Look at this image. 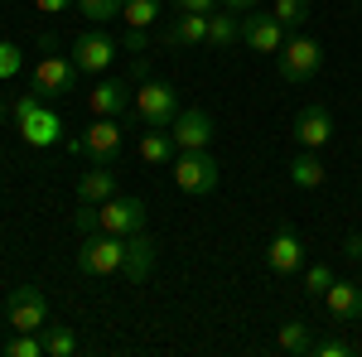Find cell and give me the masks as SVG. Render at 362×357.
Instances as JSON below:
<instances>
[{
  "label": "cell",
  "mask_w": 362,
  "mask_h": 357,
  "mask_svg": "<svg viewBox=\"0 0 362 357\" xmlns=\"http://www.w3.org/2000/svg\"><path fill=\"white\" fill-rule=\"evenodd\" d=\"M174 184H179V193H194V198L213 193L218 189V160L208 150H179L174 155Z\"/></svg>",
  "instance_id": "5b68a950"
},
{
  "label": "cell",
  "mask_w": 362,
  "mask_h": 357,
  "mask_svg": "<svg viewBox=\"0 0 362 357\" xmlns=\"http://www.w3.org/2000/svg\"><path fill=\"white\" fill-rule=\"evenodd\" d=\"M324 309L334 314L338 324H358L362 319V285L358 280H334L324 290Z\"/></svg>",
  "instance_id": "9a60e30c"
},
{
  "label": "cell",
  "mask_w": 362,
  "mask_h": 357,
  "mask_svg": "<svg viewBox=\"0 0 362 357\" xmlns=\"http://www.w3.org/2000/svg\"><path fill=\"white\" fill-rule=\"evenodd\" d=\"M5 319H10L15 333H39L49 324V300H44V290H39V285H15L10 300H5Z\"/></svg>",
  "instance_id": "8992f818"
},
{
  "label": "cell",
  "mask_w": 362,
  "mask_h": 357,
  "mask_svg": "<svg viewBox=\"0 0 362 357\" xmlns=\"http://www.w3.org/2000/svg\"><path fill=\"white\" fill-rule=\"evenodd\" d=\"M334 280H338V275L329 271L324 261H319V266H309V271H305V295H309V300H324V290H329Z\"/></svg>",
  "instance_id": "4316f807"
},
{
  "label": "cell",
  "mask_w": 362,
  "mask_h": 357,
  "mask_svg": "<svg viewBox=\"0 0 362 357\" xmlns=\"http://www.w3.org/2000/svg\"><path fill=\"white\" fill-rule=\"evenodd\" d=\"M295 140H300L305 150H324V145L334 140V116H329L324 102L300 107V116H295Z\"/></svg>",
  "instance_id": "7c38bea8"
},
{
  "label": "cell",
  "mask_w": 362,
  "mask_h": 357,
  "mask_svg": "<svg viewBox=\"0 0 362 357\" xmlns=\"http://www.w3.org/2000/svg\"><path fill=\"white\" fill-rule=\"evenodd\" d=\"M78 63L63 54H44L39 58V68H34V92L44 97V102H58V97H68V92H78Z\"/></svg>",
  "instance_id": "52a82bcc"
},
{
  "label": "cell",
  "mask_w": 362,
  "mask_h": 357,
  "mask_svg": "<svg viewBox=\"0 0 362 357\" xmlns=\"http://www.w3.org/2000/svg\"><path fill=\"white\" fill-rule=\"evenodd\" d=\"M78 5H83V15L92 20V25H102V20L121 15V5H126V0H78Z\"/></svg>",
  "instance_id": "f546056e"
},
{
  "label": "cell",
  "mask_w": 362,
  "mask_h": 357,
  "mask_svg": "<svg viewBox=\"0 0 362 357\" xmlns=\"http://www.w3.org/2000/svg\"><path fill=\"white\" fill-rule=\"evenodd\" d=\"M150 271H155V242H150L145 232L126 237V266H121V275H126L131 285H145Z\"/></svg>",
  "instance_id": "ac0fdd59"
},
{
  "label": "cell",
  "mask_w": 362,
  "mask_h": 357,
  "mask_svg": "<svg viewBox=\"0 0 362 357\" xmlns=\"http://www.w3.org/2000/svg\"><path fill=\"white\" fill-rule=\"evenodd\" d=\"M15 126H20V136H25L34 150H44V145H58V140H63V121L54 116V107H49L39 92H25V97L15 102Z\"/></svg>",
  "instance_id": "6da1fadb"
},
{
  "label": "cell",
  "mask_w": 362,
  "mask_h": 357,
  "mask_svg": "<svg viewBox=\"0 0 362 357\" xmlns=\"http://www.w3.org/2000/svg\"><path fill=\"white\" fill-rule=\"evenodd\" d=\"M208 44H213V49H232V44H242V15H232V10L218 15V10H213V15H208Z\"/></svg>",
  "instance_id": "44dd1931"
},
{
  "label": "cell",
  "mask_w": 362,
  "mask_h": 357,
  "mask_svg": "<svg viewBox=\"0 0 362 357\" xmlns=\"http://www.w3.org/2000/svg\"><path fill=\"white\" fill-rule=\"evenodd\" d=\"M131 107H136V121L145 126V131H169L174 116L184 111L174 87H169V83H150V78L136 87V102H131Z\"/></svg>",
  "instance_id": "3957f363"
},
{
  "label": "cell",
  "mask_w": 362,
  "mask_h": 357,
  "mask_svg": "<svg viewBox=\"0 0 362 357\" xmlns=\"http://www.w3.org/2000/svg\"><path fill=\"white\" fill-rule=\"evenodd\" d=\"M97 232H116V237H136L145 232V203L140 198H107L97 203Z\"/></svg>",
  "instance_id": "9c48e42d"
},
{
  "label": "cell",
  "mask_w": 362,
  "mask_h": 357,
  "mask_svg": "<svg viewBox=\"0 0 362 357\" xmlns=\"http://www.w3.org/2000/svg\"><path fill=\"white\" fill-rule=\"evenodd\" d=\"M218 5H223V10H232V15H247V10H256L261 0H218Z\"/></svg>",
  "instance_id": "e575fe53"
},
{
  "label": "cell",
  "mask_w": 362,
  "mask_h": 357,
  "mask_svg": "<svg viewBox=\"0 0 362 357\" xmlns=\"http://www.w3.org/2000/svg\"><path fill=\"white\" fill-rule=\"evenodd\" d=\"M343 256H348V261H362V237H358V232L343 242Z\"/></svg>",
  "instance_id": "d590c367"
},
{
  "label": "cell",
  "mask_w": 362,
  "mask_h": 357,
  "mask_svg": "<svg viewBox=\"0 0 362 357\" xmlns=\"http://www.w3.org/2000/svg\"><path fill=\"white\" fill-rule=\"evenodd\" d=\"M39 5V15H63L68 5H78V0H34Z\"/></svg>",
  "instance_id": "836d02e7"
},
{
  "label": "cell",
  "mask_w": 362,
  "mask_h": 357,
  "mask_svg": "<svg viewBox=\"0 0 362 357\" xmlns=\"http://www.w3.org/2000/svg\"><path fill=\"white\" fill-rule=\"evenodd\" d=\"M285 174H290V184L295 189H324V160H319V150H300L290 165H285Z\"/></svg>",
  "instance_id": "d6986e66"
},
{
  "label": "cell",
  "mask_w": 362,
  "mask_h": 357,
  "mask_svg": "<svg viewBox=\"0 0 362 357\" xmlns=\"http://www.w3.org/2000/svg\"><path fill=\"white\" fill-rule=\"evenodd\" d=\"M107 198H116V174H112V165L87 169L83 179H78V203H107Z\"/></svg>",
  "instance_id": "ffe728a7"
},
{
  "label": "cell",
  "mask_w": 362,
  "mask_h": 357,
  "mask_svg": "<svg viewBox=\"0 0 362 357\" xmlns=\"http://www.w3.org/2000/svg\"><path fill=\"white\" fill-rule=\"evenodd\" d=\"M213 136H218V131H213V116H208V111H198V107L179 111V116H174V126H169L174 150H208Z\"/></svg>",
  "instance_id": "8fae6325"
},
{
  "label": "cell",
  "mask_w": 362,
  "mask_h": 357,
  "mask_svg": "<svg viewBox=\"0 0 362 357\" xmlns=\"http://www.w3.org/2000/svg\"><path fill=\"white\" fill-rule=\"evenodd\" d=\"M87 107H92V116H121V111L131 107V83H121V78L97 83L87 92Z\"/></svg>",
  "instance_id": "e0dca14e"
},
{
  "label": "cell",
  "mask_w": 362,
  "mask_h": 357,
  "mask_svg": "<svg viewBox=\"0 0 362 357\" xmlns=\"http://www.w3.org/2000/svg\"><path fill=\"white\" fill-rule=\"evenodd\" d=\"M358 285H362V261H358Z\"/></svg>",
  "instance_id": "8d00e7d4"
},
{
  "label": "cell",
  "mask_w": 362,
  "mask_h": 357,
  "mask_svg": "<svg viewBox=\"0 0 362 357\" xmlns=\"http://www.w3.org/2000/svg\"><path fill=\"white\" fill-rule=\"evenodd\" d=\"M271 15H276L285 29H300L309 20V0H276V5H271Z\"/></svg>",
  "instance_id": "484cf974"
},
{
  "label": "cell",
  "mask_w": 362,
  "mask_h": 357,
  "mask_svg": "<svg viewBox=\"0 0 362 357\" xmlns=\"http://www.w3.org/2000/svg\"><path fill=\"white\" fill-rule=\"evenodd\" d=\"M73 150L92 155V165H116V150H121V121H116V116H92V126L73 140Z\"/></svg>",
  "instance_id": "ba28073f"
},
{
  "label": "cell",
  "mask_w": 362,
  "mask_h": 357,
  "mask_svg": "<svg viewBox=\"0 0 362 357\" xmlns=\"http://www.w3.org/2000/svg\"><path fill=\"white\" fill-rule=\"evenodd\" d=\"M266 266L276 275H295L305 271V242L290 232V227H280L276 237H271V247H266Z\"/></svg>",
  "instance_id": "5bb4252c"
},
{
  "label": "cell",
  "mask_w": 362,
  "mask_h": 357,
  "mask_svg": "<svg viewBox=\"0 0 362 357\" xmlns=\"http://www.w3.org/2000/svg\"><path fill=\"white\" fill-rule=\"evenodd\" d=\"M126 266V237L116 232H87L78 247V271L83 275H121Z\"/></svg>",
  "instance_id": "277c9868"
},
{
  "label": "cell",
  "mask_w": 362,
  "mask_h": 357,
  "mask_svg": "<svg viewBox=\"0 0 362 357\" xmlns=\"http://www.w3.org/2000/svg\"><path fill=\"white\" fill-rule=\"evenodd\" d=\"M121 15H126V25H131V29H150V25H155V15H160V0H126Z\"/></svg>",
  "instance_id": "d4e9b609"
},
{
  "label": "cell",
  "mask_w": 362,
  "mask_h": 357,
  "mask_svg": "<svg viewBox=\"0 0 362 357\" xmlns=\"http://www.w3.org/2000/svg\"><path fill=\"white\" fill-rule=\"evenodd\" d=\"M39 338H44V357H73L78 353V333L63 329V324H44Z\"/></svg>",
  "instance_id": "603a6c76"
},
{
  "label": "cell",
  "mask_w": 362,
  "mask_h": 357,
  "mask_svg": "<svg viewBox=\"0 0 362 357\" xmlns=\"http://www.w3.org/2000/svg\"><path fill=\"white\" fill-rule=\"evenodd\" d=\"M319 68H324V44L309 34H290L276 49V73L285 83H314Z\"/></svg>",
  "instance_id": "7a4b0ae2"
},
{
  "label": "cell",
  "mask_w": 362,
  "mask_h": 357,
  "mask_svg": "<svg viewBox=\"0 0 362 357\" xmlns=\"http://www.w3.org/2000/svg\"><path fill=\"white\" fill-rule=\"evenodd\" d=\"M179 5V15H213L218 10V0H174Z\"/></svg>",
  "instance_id": "1f68e13d"
},
{
  "label": "cell",
  "mask_w": 362,
  "mask_h": 357,
  "mask_svg": "<svg viewBox=\"0 0 362 357\" xmlns=\"http://www.w3.org/2000/svg\"><path fill=\"white\" fill-rule=\"evenodd\" d=\"M179 150H174V140H169V131H145L140 136V160L145 165H169Z\"/></svg>",
  "instance_id": "cb8c5ba5"
},
{
  "label": "cell",
  "mask_w": 362,
  "mask_h": 357,
  "mask_svg": "<svg viewBox=\"0 0 362 357\" xmlns=\"http://www.w3.org/2000/svg\"><path fill=\"white\" fill-rule=\"evenodd\" d=\"M121 44H126L131 54H145V44H150V34H145V29H131V25H126V39H121Z\"/></svg>",
  "instance_id": "d6a6232c"
},
{
  "label": "cell",
  "mask_w": 362,
  "mask_h": 357,
  "mask_svg": "<svg viewBox=\"0 0 362 357\" xmlns=\"http://www.w3.org/2000/svg\"><path fill=\"white\" fill-rule=\"evenodd\" d=\"M15 73H20V49L10 39H0V83H10Z\"/></svg>",
  "instance_id": "4dcf8cb0"
},
{
  "label": "cell",
  "mask_w": 362,
  "mask_h": 357,
  "mask_svg": "<svg viewBox=\"0 0 362 357\" xmlns=\"http://www.w3.org/2000/svg\"><path fill=\"white\" fill-rule=\"evenodd\" d=\"M358 150H362V140H358Z\"/></svg>",
  "instance_id": "74e56055"
},
{
  "label": "cell",
  "mask_w": 362,
  "mask_h": 357,
  "mask_svg": "<svg viewBox=\"0 0 362 357\" xmlns=\"http://www.w3.org/2000/svg\"><path fill=\"white\" fill-rule=\"evenodd\" d=\"M242 39H247V49H256V54H276L280 44H285V25H280L276 15L247 10L242 15Z\"/></svg>",
  "instance_id": "4fadbf2b"
},
{
  "label": "cell",
  "mask_w": 362,
  "mask_h": 357,
  "mask_svg": "<svg viewBox=\"0 0 362 357\" xmlns=\"http://www.w3.org/2000/svg\"><path fill=\"white\" fill-rule=\"evenodd\" d=\"M280 353H295V357H309L314 348V329H309L305 319H290V324H280Z\"/></svg>",
  "instance_id": "7402d4cb"
},
{
  "label": "cell",
  "mask_w": 362,
  "mask_h": 357,
  "mask_svg": "<svg viewBox=\"0 0 362 357\" xmlns=\"http://www.w3.org/2000/svg\"><path fill=\"white\" fill-rule=\"evenodd\" d=\"M5 353L10 357H44V338H39V333H10Z\"/></svg>",
  "instance_id": "83f0119b"
},
{
  "label": "cell",
  "mask_w": 362,
  "mask_h": 357,
  "mask_svg": "<svg viewBox=\"0 0 362 357\" xmlns=\"http://www.w3.org/2000/svg\"><path fill=\"white\" fill-rule=\"evenodd\" d=\"M160 44L165 49H198V44H208V15H179L174 25L160 29Z\"/></svg>",
  "instance_id": "2e32d148"
},
{
  "label": "cell",
  "mask_w": 362,
  "mask_h": 357,
  "mask_svg": "<svg viewBox=\"0 0 362 357\" xmlns=\"http://www.w3.org/2000/svg\"><path fill=\"white\" fill-rule=\"evenodd\" d=\"M116 58V39L107 29H87L73 39V63H78V73H107Z\"/></svg>",
  "instance_id": "30bf717a"
},
{
  "label": "cell",
  "mask_w": 362,
  "mask_h": 357,
  "mask_svg": "<svg viewBox=\"0 0 362 357\" xmlns=\"http://www.w3.org/2000/svg\"><path fill=\"white\" fill-rule=\"evenodd\" d=\"M358 353V343H348V338H314V348L309 357H353Z\"/></svg>",
  "instance_id": "f1b7e54d"
}]
</instances>
